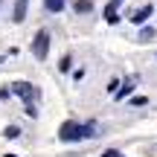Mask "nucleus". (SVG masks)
Masks as SVG:
<instances>
[{"label":"nucleus","instance_id":"obj_2","mask_svg":"<svg viewBox=\"0 0 157 157\" xmlns=\"http://www.w3.org/2000/svg\"><path fill=\"white\" fill-rule=\"evenodd\" d=\"M12 93H17L26 105H35V102H38V96H41L38 87H35V84H29V82H15V84H12Z\"/></svg>","mask_w":157,"mask_h":157},{"label":"nucleus","instance_id":"obj_8","mask_svg":"<svg viewBox=\"0 0 157 157\" xmlns=\"http://www.w3.org/2000/svg\"><path fill=\"white\" fill-rule=\"evenodd\" d=\"M6 137H9V140H17V137H21V128H17V125H9V128L3 131Z\"/></svg>","mask_w":157,"mask_h":157},{"label":"nucleus","instance_id":"obj_5","mask_svg":"<svg viewBox=\"0 0 157 157\" xmlns=\"http://www.w3.org/2000/svg\"><path fill=\"white\" fill-rule=\"evenodd\" d=\"M26 6H29V0H17V3H15V12H12V21H15V23H23V17H26Z\"/></svg>","mask_w":157,"mask_h":157},{"label":"nucleus","instance_id":"obj_7","mask_svg":"<svg viewBox=\"0 0 157 157\" xmlns=\"http://www.w3.org/2000/svg\"><path fill=\"white\" fill-rule=\"evenodd\" d=\"M105 21H108V23H117V21H119V15H117V6H111V3L105 6Z\"/></svg>","mask_w":157,"mask_h":157},{"label":"nucleus","instance_id":"obj_16","mask_svg":"<svg viewBox=\"0 0 157 157\" xmlns=\"http://www.w3.org/2000/svg\"><path fill=\"white\" fill-rule=\"evenodd\" d=\"M6 157H17V154H6Z\"/></svg>","mask_w":157,"mask_h":157},{"label":"nucleus","instance_id":"obj_15","mask_svg":"<svg viewBox=\"0 0 157 157\" xmlns=\"http://www.w3.org/2000/svg\"><path fill=\"white\" fill-rule=\"evenodd\" d=\"M113 157H122V154H119V151H113Z\"/></svg>","mask_w":157,"mask_h":157},{"label":"nucleus","instance_id":"obj_10","mask_svg":"<svg viewBox=\"0 0 157 157\" xmlns=\"http://www.w3.org/2000/svg\"><path fill=\"white\" fill-rule=\"evenodd\" d=\"M148 38H154V29H151V26H148V29H143V32H140V41H148Z\"/></svg>","mask_w":157,"mask_h":157},{"label":"nucleus","instance_id":"obj_14","mask_svg":"<svg viewBox=\"0 0 157 157\" xmlns=\"http://www.w3.org/2000/svg\"><path fill=\"white\" fill-rule=\"evenodd\" d=\"M119 3H122V0H111V6H119Z\"/></svg>","mask_w":157,"mask_h":157},{"label":"nucleus","instance_id":"obj_13","mask_svg":"<svg viewBox=\"0 0 157 157\" xmlns=\"http://www.w3.org/2000/svg\"><path fill=\"white\" fill-rule=\"evenodd\" d=\"M113 151H117V148H111V151H105V154H102V157H113Z\"/></svg>","mask_w":157,"mask_h":157},{"label":"nucleus","instance_id":"obj_3","mask_svg":"<svg viewBox=\"0 0 157 157\" xmlns=\"http://www.w3.org/2000/svg\"><path fill=\"white\" fill-rule=\"evenodd\" d=\"M47 52H50V32H47V29H38V35H35V41H32V56L38 58V61H44Z\"/></svg>","mask_w":157,"mask_h":157},{"label":"nucleus","instance_id":"obj_12","mask_svg":"<svg viewBox=\"0 0 157 157\" xmlns=\"http://www.w3.org/2000/svg\"><path fill=\"white\" fill-rule=\"evenodd\" d=\"M58 67H61L64 73H67V70H70V56H64V58H61V64H58Z\"/></svg>","mask_w":157,"mask_h":157},{"label":"nucleus","instance_id":"obj_6","mask_svg":"<svg viewBox=\"0 0 157 157\" xmlns=\"http://www.w3.org/2000/svg\"><path fill=\"white\" fill-rule=\"evenodd\" d=\"M151 12H154L151 6H143V9H137L134 15H131V21H134V23H146L148 17H151Z\"/></svg>","mask_w":157,"mask_h":157},{"label":"nucleus","instance_id":"obj_1","mask_svg":"<svg viewBox=\"0 0 157 157\" xmlns=\"http://www.w3.org/2000/svg\"><path fill=\"white\" fill-rule=\"evenodd\" d=\"M93 137H96V125H93V122H84V125L73 122V128H70V134L64 137V143H78V140H93Z\"/></svg>","mask_w":157,"mask_h":157},{"label":"nucleus","instance_id":"obj_11","mask_svg":"<svg viewBox=\"0 0 157 157\" xmlns=\"http://www.w3.org/2000/svg\"><path fill=\"white\" fill-rule=\"evenodd\" d=\"M131 102H134L137 108H143V105H148V99H146V96H134V99H131Z\"/></svg>","mask_w":157,"mask_h":157},{"label":"nucleus","instance_id":"obj_9","mask_svg":"<svg viewBox=\"0 0 157 157\" xmlns=\"http://www.w3.org/2000/svg\"><path fill=\"white\" fill-rule=\"evenodd\" d=\"M90 9V0H78L76 3V12H87Z\"/></svg>","mask_w":157,"mask_h":157},{"label":"nucleus","instance_id":"obj_4","mask_svg":"<svg viewBox=\"0 0 157 157\" xmlns=\"http://www.w3.org/2000/svg\"><path fill=\"white\" fill-rule=\"evenodd\" d=\"M134 84H137V78L134 76H128L122 84H119L117 90H113V99H125V96H131V90H134Z\"/></svg>","mask_w":157,"mask_h":157}]
</instances>
